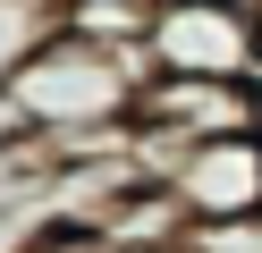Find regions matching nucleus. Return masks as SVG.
I'll use <instances>...</instances> for the list:
<instances>
[{
  "label": "nucleus",
  "mask_w": 262,
  "mask_h": 253,
  "mask_svg": "<svg viewBox=\"0 0 262 253\" xmlns=\"http://www.w3.org/2000/svg\"><path fill=\"white\" fill-rule=\"evenodd\" d=\"M93 253H194L186 236H169V245H93Z\"/></svg>",
  "instance_id": "20e7f679"
},
{
  "label": "nucleus",
  "mask_w": 262,
  "mask_h": 253,
  "mask_svg": "<svg viewBox=\"0 0 262 253\" xmlns=\"http://www.w3.org/2000/svg\"><path fill=\"white\" fill-rule=\"evenodd\" d=\"M144 51L169 76H262L254 0H161Z\"/></svg>",
  "instance_id": "f257e3e1"
},
{
  "label": "nucleus",
  "mask_w": 262,
  "mask_h": 253,
  "mask_svg": "<svg viewBox=\"0 0 262 253\" xmlns=\"http://www.w3.org/2000/svg\"><path fill=\"white\" fill-rule=\"evenodd\" d=\"M186 245L194 253H262V211H245V219H186Z\"/></svg>",
  "instance_id": "7ed1b4c3"
},
{
  "label": "nucleus",
  "mask_w": 262,
  "mask_h": 253,
  "mask_svg": "<svg viewBox=\"0 0 262 253\" xmlns=\"http://www.w3.org/2000/svg\"><path fill=\"white\" fill-rule=\"evenodd\" d=\"M169 194L186 202V219H245V211H262V127L194 135L169 160Z\"/></svg>",
  "instance_id": "f03ea898"
}]
</instances>
